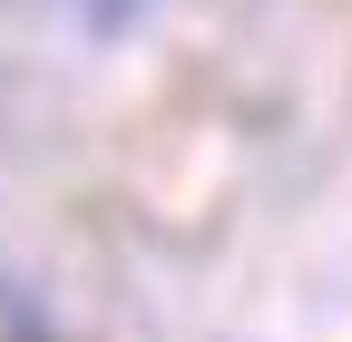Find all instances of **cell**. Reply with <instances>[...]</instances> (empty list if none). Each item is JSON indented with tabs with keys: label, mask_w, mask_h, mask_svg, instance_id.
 <instances>
[{
	"label": "cell",
	"mask_w": 352,
	"mask_h": 342,
	"mask_svg": "<svg viewBox=\"0 0 352 342\" xmlns=\"http://www.w3.org/2000/svg\"><path fill=\"white\" fill-rule=\"evenodd\" d=\"M78 10H88V20H98V30H118V20H138V10H147V0H78Z\"/></svg>",
	"instance_id": "cell-1"
}]
</instances>
